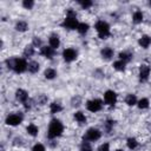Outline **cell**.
Returning <instances> with one entry per match:
<instances>
[{"instance_id":"1","label":"cell","mask_w":151,"mask_h":151,"mask_svg":"<svg viewBox=\"0 0 151 151\" xmlns=\"http://www.w3.org/2000/svg\"><path fill=\"white\" fill-rule=\"evenodd\" d=\"M63 130H64V126H63L61 122L58 119H52L50 123V126H48L47 136H48V138H57L58 136L61 134Z\"/></svg>"},{"instance_id":"2","label":"cell","mask_w":151,"mask_h":151,"mask_svg":"<svg viewBox=\"0 0 151 151\" xmlns=\"http://www.w3.org/2000/svg\"><path fill=\"white\" fill-rule=\"evenodd\" d=\"M7 65H8V68H13L17 73H22L24 71H26L28 64L25 61V59L13 58V59L7 60Z\"/></svg>"},{"instance_id":"3","label":"cell","mask_w":151,"mask_h":151,"mask_svg":"<svg viewBox=\"0 0 151 151\" xmlns=\"http://www.w3.org/2000/svg\"><path fill=\"white\" fill-rule=\"evenodd\" d=\"M78 20H77V14L74 11H72L71 8L67 11V15L63 22V26L68 28V29H76L78 28Z\"/></svg>"},{"instance_id":"4","label":"cell","mask_w":151,"mask_h":151,"mask_svg":"<svg viewBox=\"0 0 151 151\" xmlns=\"http://www.w3.org/2000/svg\"><path fill=\"white\" fill-rule=\"evenodd\" d=\"M96 29H97L100 39H106L110 35V26L104 20H99L96 24Z\"/></svg>"},{"instance_id":"5","label":"cell","mask_w":151,"mask_h":151,"mask_svg":"<svg viewBox=\"0 0 151 151\" xmlns=\"http://www.w3.org/2000/svg\"><path fill=\"white\" fill-rule=\"evenodd\" d=\"M100 136H101V133H100V131L99 130H97V129H88L87 131H86V133L84 134V140H91V142H94V140H98L99 138H100Z\"/></svg>"},{"instance_id":"6","label":"cell","mask_w":151,"mask_h":151,"mask_svg":"<svg viewBox=\"0 0 151 151\" xmlns=\"http://www.w3.org/2000/svg\"><path fill=\"white\" fill-rule=\"evenodd\" d=\"M21 122H22V116L21 114H18V113H12V114H9L6 118V124L7 125H11V126L19 125Z\"/></svg>"},{"instance_id":"7","label":"cell","mask_w":151,"mask_h":151,"mask_svg":"<svg viewBox=\"0 0 151 151\" xmlns=\"http://www.w3.org/2000/svg\"><path fill=\"white\" fill-rule=\"evenodd\" d=\"M104 101H105L106 105H110V106L114 105L116 101H117V94H116V92H113L111 90L106 91L105 94H104Z\"/></svg>"},{"instance_id":"8","label":"cell","mask_w":151,"mask_h":151,"mask_svg":"<svg viewBox=\"0 0 151 151\" xmlns=\"http://www.w3.org/2000/svg\"><path fill=\"white\" fill-rule=\"evenodd\" d=\"M101 106H103V104H101V100H99V99L88 100L87 104H86L87 110L91 111V112H97V111H99V110L101 109Z\"/></svg>"},{"instance_id":"9","label":"cell","mask_w":151,"mask_h":151,"mask_svg":"<svg viewBox=\"0 0 151 151\" xmlns=\"http://www.w3.org/2000/svg\"><path fill=\"white\" fill-rule=\"evenodd\" d=\"M63 58H64L65 61L71 63V61H73L77 58V52L73 48H66L63 52Z\"/></svg>"},{"instance_id":"10","label":"cell","mask_w":151,"mask_h":151,"mask_svg":"<svg viewBox=\"0 0 151 151\" xmlns=\"http://www.w3.org/2000/svg\"><path fill=\"white\" fill-rule=\"evenodd\" d=\"M149 74H150V67L147 65H142L139 67V79L142 81H145L149 78Z\"/></svg>"},{"instance_id":"11","label":"cell","mask_w":151,"mask_h":151,"mask_svg":"<svg viewBox=\"0 0 151 151\" xmlns=\"http://www.w3.org/2000/svg\"><path fill=\"white\" fill-rule=\"evenodd\" d=\"M15 98H17V100H19V101H21V103H26V100H27V98H28V93H27L25 90L19 88V90H17V92H15Z\"/></svg>"},{"instance_id":"12","label":"cell","mask_w":151,"mask_h":151,"mask_svg":"<svg viewBox=\"0 0 151 151\" xmlns=\"http://www.w3.org/2000/svg\"><path fill=\"white\" fill-rule=\"evenodd\" d=\"M41 54L48 59H51L53 55H54V48H52L51 46H42L41 47Z\"/></svg>"},{"instance_id":"13","label":"cell","mask_w":151,"mask_h":151,"mask_svg":"<svg viewBox=\"0 0 151 151\" xmlns=\"http://www.w3.org/2000/svg\"><path fill=\"white\" fill-rule=\"evenodd\" d=\"M48 41H50V46L52 47V48H58L59 47V45H60V40H59V37H58V34H52L51 37H50V39H48Z\"/></svg>"},{"instance_id":"14","label":"cell","mask_w":151,"mask_h":151,"mask_svg":"<svg viewBox=\"0 0 151 151\" xmlns=\"http://www.w3.org/2000/svg\"><path fill=\"white\" fill-rule=\"evenodd\" d=\"M100 53H101V57L104 59H106V60H109V59H111L113 57V50L111 47H104Z\"/></svg>"},{"instance_id":"15","label":"cell","mask_w":151,"mask_h":151,"mask_svg":"<svg viewBox=\"0 0 151 151\" xmlns=\"http://www.w3.org/2000/svg\"><path fill=\"white\" fill-rule=\"evenodd\" d=\"M139 45L143 47V48H147L149 47V45H150V42H151V38L149 37V35H143L140 39H139Z\"/></svg>"},{"instance_id":"16","label":"cell","mask_w":151,"mask_h":151,"mask_svg":"<svg viewBox=\"0 0 151 151\" xmlns=\"http://www.w3.org/2000/svg\"><path fill=\"white\" fill-rule=\"evenodd\" d=\"M27 68H28V71H29L31 73H37V72L39 71L40 66H39V63H37V61H31V63H28Z\"/></svg>"},{"instance_id":"17","label":"cell","mask_w":151,"mask_h":151,"mask_svg":"<svg viewBox=\"0 0 151 151\" xmlns=\"http://www.w3.org/2000/svg\"><path fill=\"white\" fill-rule=\"evenodd\" d=\"M74 119H76L79 124H85V123H86V117H85V114H84L83 112H80V111H78V112L74 113Z\"/></svg>"},{"instance_id":"18","label":"cell","mask_w":151,"mask_h":151,"mask_svg":"<svg viewBox=\"0 0 151 151\" xmlns=\"http://www.w3.org/2000/svg\"><path fill=\"white\" fill-rule=\"evenodd\" d=\"M27 28H28V25L26 21H18L15 25V29L19 32H25Z\"/></svg>"},{"instance_id":"19","label":"cell","mask_w":151,"mask_h":151,"mask_svg":"<svg viewBox=\"0 0 151 151\" xmlns=\"http://www.w3.org/2000/svg\"><path fill=\"white\" fill-rule=\"evenodd\" d=\"M119 59L123 60L124 63H127L132 59V54L130 52H120L119 53Z\"/></svg>"},{"instance_id":"20","label":"cell","mask_w":151,"mask_h":151,"mask_svg":"<svg viewBox=\"0 0 151 151\" xmlns=\"http://www.w3.org/2000/svg\"><path fill=\"white\" fill-rule=\"evenodd\" d=\"M125 101H126V104L129 105V106H133V105H136L137 104V98H136V96L134 94H127V97H126V99H125Z\"/></svg>"},{"instance_id":"21","label":"cell","mask_w":151,"mask_h":151,"mask_svg":"<svg viewBox=\"0 0 151 151\" xmlns=\"http://www.w3.org/2000/svg\"><path fill=\"white\" fill-rule=\"evenodd\" d=\"M44 76H45L46 79H54L55 76H57V72H55V70H53V68H47V70L45 71Z\"/></svg>"},{"instance_id":"22","label":"cell","mask_w":151,"mask_h":151,"mask_svg":"<svg viewBox=\"0 0 151 151\" xmlns=\"http://www.w3.org/2000/svg\"><path fill=\"white\" fill-rule=\"evenodd\" d=\"M132 19H133V22H136V24L142 22V21H143V13H142L140 11H136V12L133 13Z\"/></svg>"},{"instance_id":"23","label":"cell","mask_w":151,"mask_h":151,"mask_svg":"<svg viewBox=\"0 0 151 151\" xmlns=\"http://www.w3.org/2000/svg\"><path fill=\"white\" fill-rule=\"evenodd\" d=\"M26 130H27L28 134H31V136H33V137H34V136H37V134H38V131H39V130H38V127H37L34 124H29V125L27 126V129H26Z\"/></svg>"},{"instance_id":"24","label":"cell","mask_w":151,"mask_h":151,"mask_svg":"<svg viewBox=\"0 0 151 151\" xmlns=\"http://www.w3.org/2000/svg\"><path fill=\"white\" fill-rule=\"evenodd\" d=\"M50 109H51V112L52 113H58V112H60L61 111V105L59 104V103H57V101H54V103H52L51 104V106H50Z\"/></svg>"},{"instance_id":"25","label":"cell","mask_w":151,"mask_h":151,"mask_svg":"<svg viewBox=\"0 0 151 151\" xmlns=\"http://www.w3.org/2000/svg\"><path fill=\"white\" fill-rule=\"evenodd\" d=\"M78 32L80 33V34H85L87 31H88V25L86 24V22H80L79 25H78Z\"/></svg>"},{"instance_id":"26","label":"cell","mask_w":151,"mask_h":151,"mask_svg":"<svg viewBox=\"0 0 151 151\" xmlns=\"http://www.w3.org/2000/svg\"><path fill=\"white\" fill-rule=\"evenodd\" d=\"M125 64L123 60H118V61H114L113 63V67L117 70V71H124L125 70Z\"/></svg>"},{"instance_id":"27","label":"cell","mask_w":151,"mask_h":151,"mask_svg":"<svg viewBox=\"0 0 151 151\" xmlns=\"http://www.w3.org/2000/svg\"><path fill=\"white\" fill-rule=\"evenodd\" d=\"M137 145H138V142H137L134 138H129V139H127V147H129V149L133 150V149L137 147Z\"/></svg>"},{"instance_id":"28","label":"cell","mask_w":151,"mask_h":151,"mask_svg":"<svg viewBox=\"0 0 151 151\" xmlns=\"http://www.w3.org/2000/svg\"><path fill=\"white\" fill-rule=\"evenodd\" d=\"M33 53H34V48H33L32 45L31 46H26V48L24 50V55L25 57H31Z\"/></svg>"},{"instance_id":"29","label":"cell","mask_w":151,"mask_h":151,"mask_svg":"<svg viewBox=\"0 0 151 151\" xmlns=\"http://www.w3.org/2000/svg\"><path fill=\"white\" fill-rule=\"evenodd\" d=\"M149 106V100L146 98H142L139 101H138V107L139 109H146Z\"/></svg>"},{"instance_id":"30","label":"cell","mask_w":151,"mask_h":151,"mask_svg":"<svg viewBox=\"0 0 151 151\" xmlns=\"http://www.w3.org/2000/svg\"><path fill=\"white\" fill-rule=\"evenodd\" d=\"M80 151H92V147L90 145V143L87 140H84L81 146H80Z\"/></svg>"},{"instance_id":"31","label":"cell","mask_w":151,"mask_h":151,"mask_svg":"<svg viewBox=\"0 0 151 151\" xmlns=\"http://www.w3.org/2000/svg\"><path fill=\"white\" fill-rule=\"evenodd\" d=\"M22 6H24L25 8H27V9H31V8L34 6V2H33L32 0H25V1L22 2Z\"/></svg>"},{"instance_id":"32","label":"cell","mask_w":151,"mask_h":151,"mask_svg":"<svg viewBox=\"0 0 151 151\" xmlns=\"http://www.w3.org/2000/svg\"><path fill=\"white\" fill-rule=\"evenodd\" d=\"M32 151H45V146L42 144H35L32 149Z\"/></svg>"},{"instance_id":"33","label":"cell","mask_w":151,"mask_h":151,"mask_svg":"<svg viewBox=\"0 0 151 151\" xmlns=\"http://www.w3.org/2000/svg\"><path fill=\"white\" fill-rule=\"evenodd\" d=\"M46 101H47V97H46V96L41 94V96H39V97H38V103H39L40 105H44Z\"/></svg>"},{"instance_id":"34","label":"cell","mask_w":151,"mask_h":151,"mask_svg":"<svg viewBox=\"0 0 151 151\" xmlns=\"http://www.w3.org/2000/svg\"><path fill=\"white\" fill-rule=\"evenodd\" d=\"M109 150H110V145L107 143H104L98 147V151H109Z\"/></svg>"},{"instance_id":"35","label":"cell","mask_w":151,"mask_h":151,"mask_svg":"<svg viewBox=\"0 0 151 151\" xmlns=\"http://www.w3.org/2000/svg\"><path fill=\"white\" fill-rule=\"evenodd\" d=\"M79 4H80V6L83 8H88V7L92 6V1H80Z\"/></svg>"},{"instance_id":"36","label":"cell","mask_w":151,"mask_h":151,"mask_svg":"<svg viewBox=\"0 0 151 151\" xmlns=\"http://www.w3.org/2000/svg\"><path fill=\"white\" fill-rule=\"evenodd\" d=\"M33 45H34V46H40V45H41V40H40L38 37H34V38H33Z\"/></svg>"},{"instance_id":"37","label":"cell","mask_w":151,"mask_h":151,"mask_svg":"<svg viewBox=\"0 0 151 151\" xmlns=\"http://www.w3.org/2000/svg\"><path fill=\"white\" fill-rule=\"evenodd\" d=\"M105 125H106V130H107V131H110V129H111V126L113 125V122H111V120H107Z\"/></svg>"},{"instance_id":"38","label":"cell","mask_w":151,"mask_h":151,"mask_svg":"<svg viewBox=\"0 0 151 151\" xmlns=\"http://www.w3.org/2000/svg\"><path fill=\"white\" fill-rule=\"evenodd\" d=\"M149 4H150V6H151V1H150V2H149Z\"/></svg>"},{"instance_id":"39","label":"cell","mask_w":151,"mask_h":151,"mask_svg":"<svg viewBox=\"0 0 151 151\" xmlns=\"http://www.w3.org/2000/svg\"><path fill=\"white\" fill-rule=\"evenodd\" d=\"M117 151H123V150H117Z\"/></svg>"}]
</instances>
